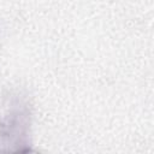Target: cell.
I'll return each instance as SVG.
<instances>
[{
    "instance_id": "6da1fadb",
    "label": "cell",
    "mask_w": 154,
    "mask_h": 154,
    "mask_svg": "<svg viewBox=\"0 0 154 154\" xmlns=\"http://www.w3.org/2000/svg\"><path fill=\"white\" fill-rule=\"evenodd\" d=\"M31 116V105L26 96L19 93L8 96L5 109L0 116V152H32L30 138Z\"/></svg>"
}]
</instances>
